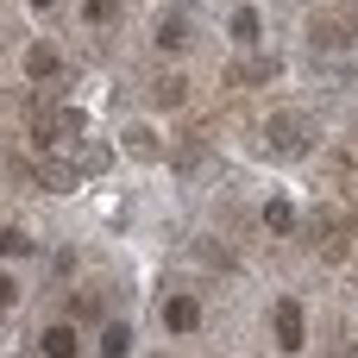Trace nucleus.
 <instances>
[{
    "label": "nucleus",
    "instance_id": "1",
    "mask_svg": "<svg viewBox=\"0 0 358 358\" xmlns=\"http://www.w3.org/2000/svg\"><path fill=\"white\" fill-rule=\"evenodd\" d=\"M271 145L277 151H308L315 145V120L308 113H271Z\"/></svg>",
    "mask_w": 358,
    "mask_h": 358
},
{
    "label": "nucleus",
    "instance_id": "2",
    "mask_svg": "<svg viewBox=\"0 0 358 358\" xmlns=\"http://www.w3.org/2000/svg\"><path fill=\"white\" fill-rule=\"evenodd\" d=\"M308 38H315V50H352L358 25H352V19H340V13H321V19L308 25Z\"/></svg>",
    "mask_w": 358,
    "mask_h": 358
},
{
    "label": "nucleus",
    "instance_id": "3",
    "mask_svg": "<svg viewBox=\"0 0 358 358\" xmlns=\"http://www.w3.org/2000/svg\"><path fill=\"white\" fill-rule=\"evenodd\" d=\"M277 346H283V352L302 346V308H296V302H277Z\"/></svg>",
    "mask_w": 358,
    "mask_h": 358
},
{
    "label": "nucleus",
    "instance_id": "4",
    "mask_svg": "<svg viewBox=\"0 0 358 358\" xmlns=\"http://www.w3.org/2000/svg\"><path fill=\"white\" fill-rule=\"evenodd\" d=\"M164 321H170V334H189V327L201 321V302H189V296H170V308H164Z\"/></svg>",
    "mask_w": 358,
    "mask_h": 358
},
{
    "label": "nucleus",
    "instance_id": "5",
    "mask_svg": "<svg viewBox=\"0 0 358 358\" xmlns=\"http://www.w3.org/2000/svg\"><path fill=\"white\" fill-rule=\"evenodd\" d=\"M315 239H321V258H327V264H340V258H346V233H340L334 220H315Z\"/></svg>",
    "mask_w": 358,
    "mask_h": 358
},
{
    "label": "nucleus",
    "instance_id": "6",
    "mask_svg": "<svg viewBox=\"0 0 358 358\" xmlns=\"http://www.w3.org/2000/svg\"><path fill=\"white\" fill-rule=\"evenodd\" d=\"M182 94H189L182 76H157V82H151V101H157V107H182Z\"/></svg>",
    "mask_w": 358,
    "mask_h": 358
},
{
    "label": "nucleus",
    "instance_id": "7",
    "mask_svg": "<svg viewBox=\"0 0 358 358\" xmlns=\"http://www.w3.org/2000/svg\"><path fill=\"white\" fill-rule=\"evenodd\" d=\"M132 352V334L120 327V321H107V334H101V358H126Z\"/></svg>",
    "mask_w": 358,
    "mask_h": 358
},
{
    "label": "nucleus",
    "instance_id": "8",
    "mask_svg": "<svg viewBox=\"0 0 358 358\" xmlns=\"http://www.w3.org/2000/svg\"><path fill=\"white\" fill-rule=\"evenodd\" d=\"M44 358H76V334L69 327H44Z\"/></svg>",
    "mask_w": 358,
    "mask_h": 358
},
{
    "label": "nucleus",
    "instance_id": "9",
    "mask_svg": "<svg viewBox=\"0 0 358 358\" xmlns=\"http://www.w3.org/2000/svg\"><path fill=\"white\" fill-rule=\"evenodd\" d=\"M25 69H31V76H57V69H63V57H57L50 44H31V57H25Z\"/></svg>",
    "mask_w": 358,
    "mask_h": 358
},
{
    "label": "nucleus",
    "instance_id": "10",
    "mask_svg": "<svg viewBox=\"0 0 358 358\" xmlns=\"http://www.w3.org/2000/svg\"><path fill=\"white\" fill-rule=\"evenodd\" d=\"M82 19H88V25H101V31H107V25H113V19H120V0H82Z\"/></svg>",
    "mask_w": 358,
    "mask_h": 358
},
{
    "label": "nucleus",
    "instance_id": "11",
    "mask_svg": "<svg viewBox=\"0 0 358 358\" xmlns=\"http://www.w3.org/2000/svg\"><path fill=\"white\" fill-rule=\"evenodd\" d=\"M264 227H271V233H296V208H289V201H271V208H264Z\"/></svg>",
    "mask_w": 358,
    "mask_h": 358
},
{
    "label": "nucleus",
    "instance_id": "12",
    "mask_svg": "<svg viewBox=\"0 0 358 358\" xmlns=\"http://www.w3.org/2000/svg\"><path fill=\"white\" fill-rule=\"evenodd\" d=\"M233 38H239V44H252V38H258V13H252V6H239V13H233Z\"/></svg>",
    "mask_w": 358,
    "mask_h": 358
},
{
    "label": "nucleus",
    "instance_id": "13",
    "mask_svg": "<svg viewBox=\"0 0 358 358\" xmlns=\"http://www.w3.org/2000/svg\"><path fill=\"white\" fill-rule=\"evenodd\" d=\"M157 38H164V50H182V44H189V19H164Z\"/></svg>",
    "mask_w": 358,
    "mask_h": 358
},
{
    "label": "nucleus",
    "instance_id": "14",
    "mask_svg": "<svg viewBox=\"0 0 358 358\" xmlns=\"http://www.w3.org/2000/svg\"><path fill=\"white\" fill-rule=\"evenodd\" d=\"M126 145H132V151H145V157H151V151H157V138H151V132H145V126H138V132H126Z\"/></svg>",
    "mask_w": 358,
    "mask_h": 358
},
{
    "label": "nucleus",
    "instance_id": "15",
    "mask_svg": "<svg viewBox=\"0 0 358 358\" xmlns=\"http://www.w3.org/2000/svg\"><path fill=\"white\" fill-rule=\"evenodd\" d=\"M82 170H107V145H88L82 151Z\"/></svg>",
    "mask_w": 358,
    "mask_h": 358
},
{
    "label": "nucleus",
    "instance_id": "16",
    "mask_svg": "<svg viewBox=\"0 0 358 358\" xmlns=\"http://www.w3.org/2000/svg\"><path fill=\"white\" fill-rule=\"evenodd\" d=\"M0 252H6V258H19V252H31V245H25V233H0Z\"/></svg>",
    "mask_w": 358,
    "mask_h": 358
},
{
    "label": "nucleus",
    "instance_id": "17",
    "mask_svg": "<svg viewBox=\"0 0 358 358\" xmlns=\"http://www.w3.org/2000/svg\"><path fill=\"white\" fill-rule=\"evenodd\" d=\"M13 296H19V289H13V277L0 271V308H13Z\"/></svg>",
    "mask_w": 358,
    "mask_h": 358
},
{
    "label": "nucleus",
    "instance_id": "18",
    "mask_svg": "<svg viewBox=\"0 0 358 358\" xmlns=\"http://www.w3.org/2000/svg\"><path fill=\"white\" fill-rule=\"evenodd\" d=\"M31 6H50V0H31Z\"/></svg>",
    "mask_w": 358,
    "mask_h": 358
}]
</instances>
